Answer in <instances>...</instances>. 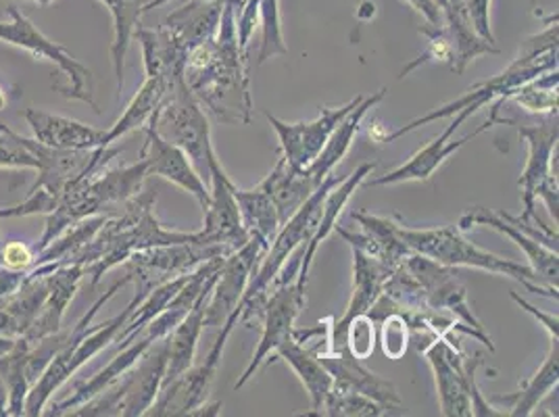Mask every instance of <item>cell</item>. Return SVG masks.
Segmentation results:
<instances>
[{
    "label": "cell",
    "instance_id": "6da1fadb",
    "mask_svg": "<svg viewBox=\"0 0 559 417\" xmlns=\"http://www.w3.org/2000/svg\"><path fill=\"white\" fill-rule=\"evenodd\" d=\"M188 88L205 114L226 126H249L253 117L249 59L238 48L236 15L224 2L215 36L190 50Z\"/></svg>",
    "mask_w": 559,
    "mask_h": 417
},
{
    "label": "cell",
    "instance_id": "7a4b0ae2",
    "mask_svg": "<svg viewBox=\"0 0 559 417\" xmlns=\"http://www.w3.org/2000/svg\"><path fill=\"white\" fill-rule=\"evenodd\" d=\"M157 192L140 190L119 213H109L93 238L80 247L68 263H80L84 276L96 286L107 272L126 263L136 251L197 240L199 233L167 230L157 219ZM66 263V265H68Z\"/></svg>",
    "mask_w": 559,
    "mask_h": 417
},
{
    "label": "cell",
    "instance_id": "3957f363",
    "mask_svg": "<svg viewBox=\"0 0 559 417\" xmlns=\"http://www.w3.org/2000/svg\"><path fill=\"white\" fill-rule=\"evenodd\" d=\"M128 282H130L128 274H126V278L117 279L116 284L82 315V320L75 322V325L71 327L70 343L52 357V361L48 364L47 370L43 371L40 378L32 384L27 398H25L24 416H43L45 407H47L50 398H52V394L57 393L75 371L84 368L100 350H105L109 345H114L117 332L123 327L128 315L132 313V309L142 301L140 295L134 293L130 305L116 318H111V320H107L103 324H93L96 313L107 302L111 301L116 297L117 290L123 288Z\"/></svg>",
    "mask_w": 559,
    "mask_h": 417
},
{
    "label": "cell",
    "instance_id": "277c9868",
    "mask_svg": "<svg viewBox=\"0 0 559 417\" xmlns=\"http://www.w3.org/2000/svg\"><path fill=\"white\" fill-rule=\"evenodd\" d=\"M558 70V20L554 17L549 25L538 32L528 36L522 47L518 57L510 63V68L501 71L499 75L490 78L487 82H480L476 86H472L467 93L462 94L460 98L447 103L443 107L426 114L424 117H418L414 121H409L407 126L399 128L393 134H389L384 142H395V140L403 139L405 134L418 130L421 126H428L437 119H447L460 114L462 109H466L469 105L476 107H485L492 100H508L522 84L531 82L538 78L545 71Z\"/></svg>",
    "mask_w": 559,
    "mask_h": 417
},
{
    "label": "cell",
    "instance_id": "5b68a950",
    "mask_svg": "<svg viewBox=\"0 0 559 417\" xmlns=\"http://www.w3.org/2000/svg\"><path fill=\"white\" fill-rule=\"evenodd\" d=\"M399 234L405 240V245L418 255L428 257L432 261H439L451 267H474L497 276H506L520 282L526 290L535 295L558 301V286L545 284L536 276L528 263H518L512 259L495 255L476 247L474 242L467 240L457 226L416 230L401 222Z\"/></svg>",
    "mask_w": 559,
    "mask_h": 417
},
{
    "label": "cell",
    "instance_id": "8992f818",
    "mask_svg": "<svg viewBox=\"0 0 559 417\" xmlns=\"http://www.w3.org/2000/svg\"><path fill=\"white\" fill-rule=\"evenodd\" d=\"M419 350L435 373L443 416H506V412H499L490 405L476 384V370L483 366L480 353L469 359L457 341H449L443 336H435Z\"/></svg>",
    "mask_w": 559,
    "mask_h": 417
},
{
    "label": "cell",
    "instance_id": "52a82bcc",
    "mask_svg": "<svg viewBox=\"0 0 559 417\" xmlns=\"http://www.w3.org/2000/svg\"><path fill=\"white\" fill-rule=\"evenodd\" d=\"M167 366V336L155 341L140 355L139 361L116 380L109 389L96 394L70 416L103 417L146 416L164 384Z\"/></svg>",
    "mask_w": 559,
    "mask_h": 417
},
{
    "label": "cell",
    "instance_id": "ba28073f",
    "mask_svg": "<svg viewBox=\"0 0 559 417\" xmlns=\"http://www.w3.org/2000/svg\"><path fill=\"white\" fill-rule=\"evenodd\" d=\"M167 142L180 146L201 176L210 178L211 128L207 114L180 80L165 88L157 114L148 121Z\"/></svg>",
    "mask_w": 559,
    "mask_h": 417
},
{
    "label": "cell",
    "instance_id": "9c48e42d",
    "mask_svg": "<svg viewBox=\"0 0 559 417\" xmlns=\"http://www.w3.org/2000/svg\"><path fill=\"white\" fill-rule=\"evenodd\" d=\"M518 134L528 146L526 167L520 176L524 205L520 219L543 224L536 213V201H543L558 224V180L551 176L554 157L558 155V114L547 117L536 126H520Z\"/></svg>",
    "mask_w": 559,
    "mask_h": 417
},
{
    "label": "cell",
    "instance_id": "30bf717a",
    "mask_svg": "<svg viewBox=\"0 0 559 417\" xmlns=\"http://www.w3.org/2000/svg\"><path fill=\"white\" fill-rule=\"evenodd\" d=\"M403 265L418 282L426 311L453 318L455 322L466 327L467 336L476 338L478 343L489 347V350H495L485 325L480 324V320L474 315V311L467 305L466 284L460 278L457 267L443 265L439 261H432L418 253L407 257Z\"/></svg>",
    "mask_w": 559,
    "mask_h": 417
},
{
    "label": "cell",
    "instance_id": "8fae6325",
    "mask_svg": "<svg viewBox=\"0 0 559 417\" xmlns=\"http://www.w3.org/2000/svg\"><path fill=\"white\" fill-rule=\"evenodd\" d=\"M9 15H11L9 22H0V43L24 48L34 59H47L50 63H55L59 71L70 80V86L55 84V91H59L66 98L88 103L96 114H100L94 103L91 70L86 65H82L68 48L47 38L36 25L32 24L29 17H25L24 13L20 11V7L11 4Z\"/></svg>",
    "mask_w": 559,
    "mask_h": 417
},
{
    "label": "cell",
    "instance_id": "7c38bea8",
    "mask_svg": "<svg viewBox=\"0 0 559 417\" xmlns=\"http://www.w3.org/2000/svg\"><path fill=\"white\" fill-rule=\"evenodd\" d=\"M240 313H242V307H238L219 327V336L201 366L188 368L185 373H180L178 378H174L171 382H167L159 389V394L146 416H192L197 409L205 405L215 373L222 366L224 347L233 334L234 325L240 322Z\"/></svg>",
    "mask_w": 559,
    "mask_h": 417
},
{
    "label": "cell",
    "instance_id": "4fadbf2b",
    "mask_svg": "<svg viewBox=\"0 0 559 417\" xmlns=\"http://www.w3.org/2000/svg\"><path fill=\"white\" fill-rule=\"evenodd\" d=\"M230 253L219 247L201 240L180 242V245H164L151 247L144 251H136L130 257L128 263V278L136 284V295L142 299L159 284L167 279L178 278L194 272L201 263L210 261L213 257H228Z\"/></svg>",
    "mask_w": 559,
    "mask_h": 417
},
{
    "label": "cell",
    "instance_id": "5bb4252c",
    "mask_svg": "<svg viewBox=\"0 0 559 417\" xmlns=\"http://www.w3.org/2000/svg\"><path fill=\"white\" fill-rule=\"evenodd\" d=\"M503 103H506V100H497V103L492 105L490 116L487 117V121H485L478 130H474L472 134H467L464 139L451 140V136L455 134V130L466 121L467 117L474 116L480 107L469 105L466 109H462L460 114L453 116V121L444 128L443 132H441V136H437L432 142H428L424 148H419L418 153H414L407 162L403 163V165H399L393 171L373 178L368 184L393 186L403 184V182H426V180H430V178L435 176V171H437L453 153H457L462 146H466L469 140L485 134L487 130H490V128L497 126V123H503V126H506V123H513L512 119H501V117H499Z\"/></svg>",
    "mask_w": 559,
    "mask_h": 417
},
{
    "label": "cell",
    "instance_id": "9a60e30c",
    "mask_svg": "<svg viewBox=\"0 0 559 417\" xmlns=\"http://www.w3.org/2000/svg\"><path fill=\"white\" fill-rule=\"evenodd\" d=\"M305 293L307 288L299 286L297 279L286 284H274V290H270L267 299L263 302V309L259 313V320H261L259 345L247 370L234 384V391L242 389L249 380H253L259 368L274 357L276 348L295 336V324L305 307Z\"/></svg>",
    "mask_w": 559,
    "mask_h": 417
},
{
    "label": "cell",
    "instance_id": "2e32d148",
    "mask_svg": "<svg viewBox=\"0 0 559 417\" xmlns=\"http://www.w3.org/2000/svg\"><path fill=\"white\" fill-rule=\"evenodd\" d=\"M364 94L355 96L343 107H322L320 116L311 121H299V123H286L278 117L265 114L270 126L276 130L282 148V157L293 169L304 171L326 146L328 139L336 130V126L349 116L350 111L361 103Z\"/></svg>",
    "mask_w": 559,
    "mask_h": 417
},
{
    "label": "cell",
    "instance_id": "e0dca14e",
    "mask_svg": "<svg viewBox=\"0 0 559 417\" xmlns=\"http://www.w3.org/2000/svg\"><path fill=\"white\" fill-rule=\"evenodd\" d=\"M270 245L249 238L247 245L224 259L205 305V330H217L240 307L247 284L255 274Z\"/></svg>",
    "mask_w": 559,
    "mask_h": 417
},
{
    "label": "cell",
    "instance_id": "ac0fdd59",
    "mask_svg": "<svg viewBox=\"0 0 559 417\" xmlns=\"http://www.w3.org/2000/svg\"><path fill=\"white\" fill-rule=\"evenodd\" d=\"M207 163H210L211 201L207 208L203 211L205 226L199 236H201V240H205L210 245H219L228 253H234L236 249L247 245L251 236L242 226L240 208L234 199L236 184L226 174V169L222 167L215 148H211Z\"/></svg>",
    "mask_w": 559,
    "mask_h": 417
},
{
    "label": "cell",
    "instance_id": "d6986e66",
    "mask_svg": "<svg viewBox=\"0 0 559 417\" xmlns=\"http://www.w3.org/2000/svg\"><path fill=\"white\" fill-rule=\"evenodd\" d=\"M142 132H144V144L140 148V159L146 162L148 176H159L167 182L187 190L188 194H192L201 208L205 211L211 201L210 186L203 180V176L194 169L187 153L180 146L167 142L155 130L153 123H148Z\"/></svg>",
    "mask_w": 559,
    "mask_h": 417
},
{
    "label": "cell",
    "instance_id": "ffe728a7",
    "mask_svg": "<svg viewBox=\"0 0 559 417\" xmlns=\"http://www.w3.org/2000/svg\"><path fill=\"white\" fill-rule=\"evenodd\" d=\"M350 251H353V293H350L345 315L330 325L328 350H341L347 347V327L350 322L359 315H366L372 309L373 302L378 301V297L382 295L384 282L395 272L380 259L366 255L359 249H350Z\"/></svg>",
    "mask_w": 559,
    "mask_h": 417
},
{
    "label": "cell",
    "instance_id": "44dd1931",
    "mask_svg": "<svg viewBox=\"0 0 559 417\" xmlns=\"http://www.w3.org/2000/svg\"><path fill=\"white\" fill-rule=\"evenodd\" d=\"M322 364L332 376V386L364 394L368 398L382 405L384 409L401 407V394L396 391L395 384L364 366V359H357L349 348L341 350H328L320 353Z\"/></svg>",
    "mask_w": 559,
    "mask_h": 417
},
{
    "label": "cell",
    "instance_id": "7402d4cb",
    "mask_svg": "<svg viewBox=\"0 0 559 417\" xmlns=\"http://www.w3.org/2000/svg\"><path fill=\"white\" fill-rule=\"evenodd\" d=\"M350 217L361 226V233H347L343 228H334V233L341 234L350 249H359L366 255L376 257L382 263H386L391 270L405 263V259L414 251L405 245V240L399 234L401 217H380L370 213H350Z\"/></svg>",
    "mask_w": 559,
    "mask_h": 417
},
{
    "label": "cell",
    "instance_id": "603a6c76",
    "mask_svg": "<svg viewBox=\"0 0 559 417\" xmlns=\"http://www.w3.org/2000/svg\"><path fill=\"white\" fill-rule=\"evenodd\" d=\"M474 226H487V228H492V230L512 238L513 242L528 257V265L533 267L536 276L549 286H558L559 259L556 249H549L547 245L538 242L533 236H528L518 226H513L512 222H508L501 215V211H490L487 207L469 208L462 215L457 228L462 233H466Z\"/></svg>",
    "mask_w": 559,
    "mask_h": 417
},
{
    "label": "cell",
    "instance_id": "cb8c5ba5",
    "mask_svg": "<svg viewBox=\"0 0 559 417\" xmlns=\"http://www.w3.org/2000/svg\"><path fill=\"white\" fill-rule=\"evenodd\" d=\"M84 278H86L84 267L80 263H68V265H61L55 272L47 274V299L43 302L40 313L36 315L34 324L27 327V332L22 338H25L27 343H36L45 336L59 332L63 315Z\"/></svg>",
    "mask_w": 559,
    "mask_h": 417
},
{
    "label": "cell",
    "instance_id": "d4e9b609",
    "mask_svg": "<svg viewBox=\"0 0 559 417\" xmlns=\"http://www.w3.org/2000/svg\"><path fill=\"white\" fill-rule=\"evenodd\" d=\"M27 126L32 128L34 140L50 148L61 151H84V148H96L103 146V134L105 130L93 128L88 123L75 121L70 117L52 116L43 109H25L24 114Z\"/></svg>",
    "mask_w": 559,
    "mask_h": 417
},
{
    "label": "cell",
    "instance_id": "484cf974",
    "mask_svg": "<svg viewBox=\"0 0 559 417\" xmlns=\"http://www.w3.org/2000/svg\"><path fill=\"white\" fill-rule=\"evenodd\" d=\"M373 169H376L373 163H364V165H359L350 174L347 180H341L338 184L328 192L324 205H322V215H320V222H318V230L313 234V238L307 242L304 255H301L299 276H297L299 286L307 288L309 272H311V265H313V259H316L318 249L322 247V242L326 240L328 236L334 233V228L338 224V217L343 215V208L347 207V203H349L350 196L355 194V190L359 186L366 184V180H368V176H372Z\"/></svg>",
    "mask_w": 559,
    "mask_h": 417
},
{
    "label": "cell",
    "instance_id": "4316f807",
    "mask_svg": "<svg viewBox=\"0 0 559 417\" xmlns=\"http://www.w3.org/2000/svg\"><path fill=\"white\" fill-rule=\"evenodd\" d=\"M322 347H324L322 343L305 345L293 336L290 341L282 343L274 353V357H280L290 370L299 376L307 396H309V403H311L309 416H320L328 393L332 391V376L320 359Z\"/></svg>",
    "mask_w": 559,
    "mask_h": 417
},
{
    "label": "cell",
    "instance_id": "83f0119b",
    "mask_svg": "<svg viewBox=\"0 0 559 417\" xmlns=\"http://www.w3.org/2000/svg\"><path fill=\"white\" fill-rule=\"evenodd\" d=\"M217 274L219 272H215L211 276L207 286L201 293V297L197 299L194 307L188 311L187 318L167 334V366H165L164 384L171 382L174 378H178L180 373H185L188 368L194 366L199 338L205 332V305L210 299L211 288L217 279Z\"/></svg>",
    "mask_w": 559,
    "mask_h": 417
},
{
    "label": "cell",
    "instance_id": "f1b7e54d",
    "mask_svg": "<svg viewBox=\"0 0 559 417\" xmlns=\"http://www.w3.org/2000/svg\"><path fill=\"white\" fill-rule=\"evenodd\" d=\"M443 13L444 29L449 34L453 59L451 70L462 73L467 63H472L480 55H497L499 47L480 38L467 13L466 0H435Z\"/></svg>",
    "mask_w": 559,
    "mask_h": 417
},
{
    "label": "cell",
    "instance_id": "f546056e",
    "mask_svg": "<svg viewBox=\"0 0 559 417\" xmlns=\"http://www.w3.org/2000/svg\"><path fill=\"white\" fill-rule=\"evenodd\" d=\"M153 343L155 341H151L148 336L140 334L134 343H130L128 347L119 348V353L111 359V364L107 368L96 371L91 380L78 384L70 396L57 401L50 407V412H47V416H70L73 409H78L80 405H84L86 401H91L96 394L103 393L105 389H109L116 380H119L126 371L130 370L139 361L140 355L151 347Z\"/></svg>",
    "mask_w": 559,
    "mask_h": 417
},
{
    "label": "cell",
    "instance_id": "4dcf8cb0",
    "mask_svg": "<svg viewBox=\"0 0 559 417\" xmlns=\"http://www.w3.org/2000/svg\"><path fill=\"white\" fill-rule=\"evenodd\" d=\"M384 94H386V88H380L378 93L364 96L361 103L350 111L349 116L345 117V119L336 126V130H334L332 136L328 139L326 146L322 148V153L316 157V162L311 163L307 169H304L305 174H307L316 184H322L324 178L334 171V167L345 159V155L349 153L353 140H355L359 128H361L364 117L368 116V111L373 109L378 103H382Z\"/></svg>",
    "mask_w": 559,
    "mask_h": 417
},
{
    "label": "cell",
    "instance_id": "1f68e13d",
    "mask_svg": "<svg viewBox=\"0 0 559 417\" xmlns=\"http://www.w3.org/2000/svg\"><path fill=\"white\" fill-rule=\"evenodd\" d=\"M224 259L226 257H213L210 261L201 263L194 272H190L187 284L178 290V295L169 301V305L165 307L164 311L153 322L144 325V330L140 334L148 336L151 341H162V338H165L176 325L187 318L188 311L194 307V302L201 297V293L207 286L211 276L215 272H219Z\"/></svg>",
    "mask_w": 559,
    "mask_h": 417
},
{
    "label": "cell",
    "instance_id": "d6a6232c",
    "mask_svg": "<svg viewBox=\"0 0 559 417\" xmlns=\"http://www.w3.org/2000/svg\"><path fill=\"white\" fill-rule=\"evenodd\" d=\"M222 11L224 0H190L165 17L164 27L192 50L215 36Z\"/></svg>",
    "mask_w": 559,
    "mask_h": 417
},
{
    "label": "cell",
    "instance_id": "836d02e7",
    "mask_svg": "<svg viewBox=\"0 0 559 417\" xmlns=\"http://www.w3.org/2000/svg\"><path fill=\"white\" fill-rule=\"evenodd\" d=\"M47 276L25 278L24 284L11 293L9 297L0 299V336L20 338L34 324L40 307L47 299Z\"/></svg>",
    "mask_w": 559,
    "mask_h": 417
},
{
    "label": "cell",
    "instance_id": "e575fe53",
    "mask_svg": "<svg viewBox=\"0 0 559 417\" xmlns=\"http://www.w3.org/2000/svg\"><path fill=\"white\" fill-rule=\"evenodd\" d=\"M559 382V348L558 341H551L549 353L543 361V366L535 371L533 378L522 382V389L518 393L495 396L497 403L508 405V416L528 417L535 414L540 401L558 389Z\"/></svg>",
    "mask_w": 559,
    "mask_h": 417
},
{
    "label": "cell",
    "instance_id": "d590c367",
    "mask_svg": "<svg viewBox=\"0 0 559 417\" xmlns=\"http://www.w3.org/2000/svg\"><path fill=\"white\" fill-rule=\"evenodd\" d=\"M164 96V75H146L139 93L134 94V98L126 107L123 116L119 117L116 123L103 134V146H111L116 140L123 139L126 134L144 130L148 126V121L157 114Z\"/></svg>",
    "mask_w": 559,
    "mask_h": 417
},
{
    "label": "cell",
    "instance_id": "8d00e7d4",
    "mask_svg": "<svg viewBox=\"0 0 559 417\" xmlns=\"http://www.w3.org/2000/svg\"><path fill=\"white\" fill-rule=\"evenodd\" d=\"M261 184L272 194V201L278 208L280 224H284L290 215H295L305 201L316 192V184L305 171L293 169L284 157H280L276 167L265 176Z\"/></svg>",
    "mask_w": 559,
    "mask_h": 417
},
{
    "label": "cell",
    "instance_id": "74e56055",
    "mask_svg": "<svg viewBox=\"0 0 559 417\" xmlns=\"http://www.w3.org/2000/svg\"><path fill=\"white\" fill-rule=\"evenodd\" d=\"M234 199L240 208L242 226L247 234L265 245H272L282 224H280L278 208L274 205L267 188L259 184L253 190H240L236 186Z\"/></svg>",
    "mask_w": 559,
    "mask_h": 417
},
{
    "label": "cell",
    "instance_id": "f35d334b",
    "mask_svg": "<svg viewBox=\"0 0 559 417\" xmlns=\"http://www.w3.org/2000/svg\"><path fill=\"white\" fill-rule=\"evenodd\" d=\"M103 2L114 17V45H111V63L116 71L117 96L123 93V75H126V55L134 32L139 27L140 17L148 0H98Z\"/></svg>",
    "mask_w": 559,
    "mask_h": 417
},
{
    "label": "cell",
    "instance_id": "ab89813d",
    "mask_svg": "<svg viewBox=\"0 0 559 417\" xmlns=\"http://www.w3.org/2000/svg\"><path fill=\"white\" fill-rule=\"evenodd\" d=\"M27 350H29V343L20 336L15 347L0 355V378L7 389L4 417L24 416L25 398L32 389V380L25 371Z\"/></svg>",
    "mask_w": 559,
    "mask_h": 417
},
{
    "label": "cell",
    "instance_id": "60d3db41",
    "mask_svg": "<svg viewBox=\"0 0 559 417\" xmlns=\"http://www.w3.org/2000/svg\"><path fill=\"white\" fill-rule=\"evenodd\" d=\"M558 70L545 71L535 80L522 84L508 100H513L531 114L554 116L558 114Z\"/></svg>",
    "mask_w": 559,
    "mask_h": 417
},
{
    "label": "cell",
    "instance_id": "b9f144b4",
    "mask_svg": "<svg viewBox=\"0 0 559 417\" xmlns=\"http://www.w3.org/2000/svg\"><path fill=\"white\" fill-rule=\"evenodd\" d=\"M259 25H261V47L257 55V63L263 65L272 57L288 55V47L282 36L280 0H259Z\"/></svg>",
    "mask_w": 559,
    "mask_h": 417
},
{
    "label": "cell",
    "instance_id": "7bdbcfd3",
    "mask_svg": "<svg viewBox=\"0 0 559 417\" xmlns=\"http://www.w3.org/2000/svg\"><path fill=\"white\" fill-rule=\"evenodd\" d=\"M384 414L386 409L372 398L353 391H343L336 386H332V391L328 393L324 407L320 412V416L332 417H380Z\"/></svg>",
    "mask_w": 559,
    "mask_h": 417
},
{
    "label": "cell",
    "instance_id": "ee69618b",
    "mask_svg": "<svg viewBox=\"0 0 559 417\" xmlns=\"http://www.w3.org/2000/svg\"><path fill=\"white\" fill-rule=\"evenodd\" d=\"M0 169H36L34 155L25 148L20 134L0 121Z\"/></svg>",
    "mask_w": 559,
    "mask_h": 417
},
{
    "label": "cell",
    "instance_id": "f6af8a7d",
    "mask_svg": "<svg viewBox=\"0 0 559 417\" xmlns=\"http://www.w3.org/2000/svg\"><path fill=\"white\" fill-rule=\"evenodd\" d=\"M378 324L380 327V343H382V350L389 359H401L407 350L409 345V325L399 315V313H391L384 320H380Z\"/></svg>",
    "mask_w": 559,
    "mask_h": 417
},
{
    "label": "cell",
    "instance_id": "bcb514c9",
    "mask_svg": "<svg viewBox=\"0 0 559 417\" xmlns=\"http://www.w3.org/2000/svg\"><path fill=\"white\" fill-rule=\"evenodd\" d=\"M376 322L366 313L350 322L347 327V348L357 359H368L376 345Z\"/></svg>",
    "mask_w": 559,
    "mask_h": 417
},
{
    "label": "cell",
    "instance_id": "7dc6e473",
    "mask_svg": "<svg viewBox=\"0 0 559 417\" xmlns=\"http://www.w3.org/2000/svg\"><path fill=\"white\" fill-rule=\"evenodd\" d=\"M36 259V251L29 249L25 242H9L0 247V265L15 272H27L32 270Z\"/></svg>",
    "mask_w": 559,
    "mask_h": 417
},
{
    "label": "cell",
    "instance_id": "c3c4849f",
    "mask_svg": "<svg viewBox=\"0 0 559 417\" xmlns=\"http://www.w3.org/2000/svg\"><path fill=\"white\" fill-rule=\"evenodd\" d=\"M490 2L492 0H466V7L476 34L497 47L495 36H492V27H490Z\"/></svg>",
    "mask_w": 559,
    "mask_h": 417
},
{
    "label": "cell",
    "instance_id": "681fc988",
    "mask_svg": "<svg viewBox=\"0 0 559 417\" xmlns=\"http://www.w3.org/2000/svg\"><path fill=\"white\" fill-rule=\"evenodd\" d=\"M513 301L518 302L526 313H531L533 318H535L536 322H540V325L547 330V334H549V341H558V332H559V320L558 313L556 315H549V313H543V311H538L535 305H531V302L526 301V299H522L518 293H512Z\"/></svg>",
    "mask_w": 559,
    "mask_h": 417
},
{
    "label": "cell",
    "instance_id": "f907efd6",
    "mask_svg": "<svg viewBox=\"0 0 559 417\" xmlns=\"http://www.w3.org/2000/svg\"><path fill=\"white\" fill-rule=\"evenodd\" d=\"M401 2L409 4L416 13L426 20V24L444 25L443 13L435 0H401Z\"/></svg>",
    "mask_w": 559,
    "mask_h": 417
},
{
    "label": "cell",
    "instance_id": "816d5d0a",
    "mask_svg": "<svg viewBox=\"0 0 559 417\" xmlns=\"http://www.w3.org/2000/svg\"><path fill=\"white\" fill-rule=\"evenodd\" d=\"M25 274L27 272H15L0 265V299L15 293L24 284Z\"/></svg>",
    "mask_w": 559,
    "mask_h": 417
},
{
    "label": "cell",
    "instance_id": "f5cc1de1",
    "mask_svg": "<svg viewBox=\"0 0 559 417\" xmlns=\"http://www.w3.org/2000/svg\"><path fill=\"white\" fill-rule=\"evenodd\" d=\"M4 409H7V389H4V382L0 378V416L4 417Z\"/></svg>",
    "mask_w": 559,
    "mask_h": 417
},
{
    "label": "cell",
    "instance_id": "db71d44e",
    "mask_svg": "<svg viewBox=\"0 0 559 417\" xmlns=\"http://www.w3.org/2000/svg\"><path fill=\"white\" fill-rule=\"evenodd\" d=\"M224 2L233 7L234 15H238V13L242 11V7H245L249 0H224Z\"/></svg>",
    "mask_w": 559,
    "mask_h": 417
},
{
    "label": "cell",
    "instance_id": "11a10c76",
    "mask_svg": "<svg viewBox=\"0 0 559 417\" xmlns=\"http://www.w3.org/2000/svg\"><path fill=\"white\" fill-rule=\"evenodd\" d=\"M7 105H9V98H7V91H4V86L0 84V111H2V109H7Z\"/></svg>",
    "mask_w": 559,
    "mask_h": 417
},
{
    "label": "cell",
    "instance_id": "9f6ffc18",
    "mask_svg": "<svg viewBox=\"0 0 559 417\" xmlns=\"http://www.w3.org/2000/svg\"><path fill=\"white\" fill-rule=\"evenodd\" d=\"M34 2H38V4H43V7H47V4H50L52 0H34Z\"/></svg>",
    "mask_w": 559,
    "mask_h": 417
},
{
    "label": "cell",
    "instance_id": "6f0895ef",
    "mask_svg": "<svg viewBox=\"0 0 559 417\" xmlns=\"http://www.w3.org/2000/svg\"><path fill=\"white\" fill-rule=\"evenodd\" d=\"M0 247H2V234H0Z\"/></svg>",
    "mask_w": 559,
    "mask_h": 417
},
{
    "label": "cell",
    "instance_id": "680465c9",
    "mask_svg": "<svg viewBox=\"0 0 559 417\" xmlns=\"http://www.w3.org/2000/svg\"><path fill=\"white\" fill-rule=\"evenodd\" d=\"M148 2H151V0H148Z\"/></svg>",
    "mask_w": 559,
    "mask_h": 417
}]
</instances>
